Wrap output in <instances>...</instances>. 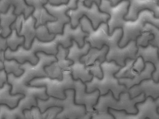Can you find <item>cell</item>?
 <instances>
[{"instance_id": "obj_1", "label": "cell", "mask_w": 159, "mask_h": 119, "mask_svg": "<svg viewBox=\"0 0 159 119\" xmlns=\"http://www.w3.org/2000/svg\"><path fill=\"white\" fill-rule=\"evenodd\" d=\"M83 31L88 33L89 36L84 41L90 44L91 47L101 49L103 46L108 47L106 55V61H115L117 65L123 67L127 59L136 60L138 47L136 41L132 40L124 48L119 46V43L123 35L121 28L115 29L111 36L108 34V26L107 23H102L97 30H94L90 20L84 16L80 21Z\"/></svg>"}, {"instance_id": "obj_2", "label": "cell", "mask_w": 159, "mask_h": 119, "mask_svg": "<svg viewBox=\"0 0 159 119\" xmlns=\"http://www.w3.org/2000/svg\"><path fill=\"white\" fill-rule=\"evenodd\" d=\"M29 85L32 86H46V93L49 96L64 99L65 90L74 89L75 103L84 105L87 114L92 116L95 113L93 107L97 103L100 96L99 90L87 93L85 83L81 79L75 80L73 78L69 69L64 70L63 79H52L48 77L35 78L30 82Z\"/></svg>"}, {"instance_id": "obj_3", "label": "cell", "mask_w": 159, "mask_h": 119, "mask_svg": "<svg viewBox=\"0 0 159 119\" xmlns=\"http://www.w3.org/2000/svg\"><path fill=\"white\" fill-rule=\"evenodd\" d=\"M145 99V96L144 93H141L135 98L131 99L129 93L125 92L121 93L119 99H117L110 90L107 94L99 96L97 103L93 107L96 112L92 116V119H115L109 113L108 108L117 111L124 110L127 114H135L138 112L136 104L144 101Z\"/></svg>"}, {"instance_id": "obj_4", "label": "cell", "mask_w": 159, "mask_h": 119, "mask_svg": "<svg viewBox=\"0 0 159 119\" xmlns=\"http://www.w3.org/2000/svg\"><path fill=\"white\" fill-rule=\"evenodd\" d=\"M11 94L21 93L25 97L20 99L18 106L11 109L5 104H0V118L1 119H25V116L24 111L30 110L33 107H37V98L47 99L49 98L46 93V86H32L24 85L16 89H12Z\"/></svg>"}, {"instance_id": "obj_5", "label": "cell", "mask_w": 159, "mask_h": 119, "mask_svg": "<svg viewBox=\"0 0 159 119\" xmlns=\"http://www.w3.org/2000/svg\"><path fill=\"white\" fill-rule=\"evenodd\" d=\"M100 66L103 76L101 79H99L96 76H93L91 81L84 83L87 93H90L94 90H99L100 95H102L107 94L110 90L115 98L119 99L121 93L127 92L125 85L120 84L117 78L115 76L122 67L117 65L115 61H105Z\"/></svg>"}, {"instance_id": "obj_6", "label": "cell", "mask_w": 159, "mask_h": 119, "mask_svg": "<svg viewBox=\"0 0 159 119\" xmlns=\"http://www.w3.org/2000/svg\"><path fill=\"white\" fill-rule=\"evenodd\" d=\"M65 94L64 99L52 96H49L47 99L37 98V107L39 108L42 113L45 112L51 107H61L62 108V110L57 114L56 119H84L87 115L86 108L84 105L77 104L75 103V90L74 89L65 90Z\"/></svg>"}, {"instance_id": "obj_7", "label": "cell", "mask_w": 159, "mask_h": 119, "mask_svg": "<svg viewBox=\"0 0 159 119\" xmlns=\"http://www.w3.org/2000/svg\"><path fill=\"white\" fill-rule=\"evenodd\" d=\"M36 55L39 59L36 65H32L29 61H26L20 65V68L24 70L22 75L16 77L12 73L7 75V82L12 85V89H16L24 85H29L30 82L35 78L48 77L45 67L57 61L56 56L47 55L43 52H37Z\"/></svg>"}, {"instance_id": "obj_8", "label": "cell", "mask_w": 159, "mask_h": 119, "mask_svg": "<svg viewBox=\"0 0 159 119\" xmlns=\"http://www.w3.org/2000/svg\"><path fill=\"white\" fill-rule=\"evenodd\" d=\"M59 45L55 39L51 42H42L35 38L30 49H26L24 45H21L16 51H13L8 48L4 52L5 60H16L21 65L26 61H29L32 65H36L39 61L37 52H43L55 56L58 52Z\"/></svg>"}, {"instance_id": "obj_9", "label": "cell", "mask_w": 159, "mask_h": 119, "mask_svg": "<svg viewBox=\"0 0 159 119\" xmlns=\"http://www.w3.org/2000/svg\"><path fill=\"white\" fill-rule=\"evenodd\" d=\"M101 1H95L92 3L91 7H87L84 1L78 0L77 8L75 10H70L67 13V15L70 18V24L73 28L80 24V21L84 16L88 19L94 30L102 23H107L110 19V15L100 11L99 7Z\"/></svg>"}, {"instance_id": "obj_10", "label": "cell", "mask_w": 159, "mask_h": 119, "mask_svg": "<svg viewBox=\"0 0 159 119\" xmlns=\"http://www.w3.org/2000/svg\"><path fill=\"white\" fill-rule=\"evenodd\" d=\"M147 23H150L159 28V18H156L153 12L148 10L139 13L135 21H126L122 28L123 35L119 42V47L124 48L130 41H136L141 35L145 24Z\"/></svg>"}, {"instance_id": "obj_11", "label": "cell", "mask_w": 159, "mask_h": 119, "mask_svg": "<svg viewBox=\"0 0 159 119\" xmlns=\"http://www.w3.org/2000/svg\"><path fill=\"white\" fill-rule=\"evenodd\" d=\"M78 2V0H69L68 3L53 6L48 1L44 5L43 7L49 14L56 19L55 21L48 22L46 24L50 33L63 34L65 24L70 22V18L67 15V12L70 10L76 9Z\"/></svg>"}, {"instance_id": "obj_12", "label": "cell", "mask_w": 159, "mask_h": 119, "mask_svg": "<svg viewBox=\"0 0 159 119\" xmlns=\"http://www.w3.org/2000/svg\"><path fill=\"white\" fill-rule=\"evenodd\" d=\"M137 113L127 114L124 110L117 111L108 108V111L115 119H159V98L154 99L150 96L136 104Z\"/></svg>"}, {"instance_id": "obj_13", "label": "cell", "mask_w": 159, "mask_h": 119, "mask_svg": "<svg viewBox=\"0 0 159 119\" xmlns=\"http://www.w3.org/2000/svg\"><path fill=\"white\" fill-rule=\"evenodd\" d=\"M129 6V1H120L117 5L112 7L110 1L102 0L99 7L100 11L110 15L107 22L108 26V34L111 36L115 30L117 28L122 29L126 20L124 17L127 14Z\"/></svg>"}, {"instance_id": "obj_14", "label": "cell", "mask_w": 159, "mask_h": 119, "mask_svg": "<svg viewBox=\"0 0 159 119\" xmlns=\"http://www.w3.org/2000/svg\"><path fill=\"white\" fill-rule=\"evenodd\" d=\"M88 36V33L83 31L80 24L73 28L70 22L65 24L63 34H56L54 39L64 48H69L72 45L73 40L77 42L80 48H82L85 44V38Z\"/></svg>"}, {"instance_id": "obj_15", "label": "cell", "mask_w": 159, "mask_h": 119, "mask_svg": "<svg viewBox=\"0 0 159 119\" xmlns=\"http://www.w3.org/2000/svg\"><path fill=\"white\" fill-rule=\"evenodd\" d=\"M68 53L69 48H64L62 46L59 45L58 52L55 55L57 60V61L45 67V72L48 77L59 80L63 79L64 70H66L73 63V61L66 58Z\"/></svg>"}, {"instance_id": "obj_16", "label": "cell", "mask_w": 159, "mask_h": 119, "mask_svg": "<svg viewBox=\"0 0 159 119\" xmlns=\"http://www.w3.org/2000/svg\"><path fill=\"white\" fill-rule=\"evenodd\" d=\"M148 10L153 13L156 18H159V1H141L131 0L129 1L128 12L124 19L126 21H134L138 19L139 13L142 11Z\"/></svg>"}, {"instance_id": "obj_17", "label": "cell", "mask_w": 159, "mask_h": 119, "mask_svg": "<svg viewBox=\"0 0 159 119\" xmlns=\"http://www.w3.org/2000/svg\"><path fill=\"white\" fill-rule=\"evenodd\" d=\"M127 92L131 99L135 98L141 93H144L145 98L150 96L153 99H157L159 98V82L154 81L152 78L144 79L138 85L130 87Z\"/></svg>"}, {"instance_id": "obj_18", "label": "cell", "mask_w": 159, "mask_h": 119, "mask_svg": "<svg viewBox=\"0 0 159 119\" xmlns=\"http://www.w3.org/2000/svg\"><path fill=\"white\" fill-rule=\"evenodd\" d=\"M136 58L141 57L144 63H151L153 64L154 70L152 74V78L154 81L159 82V48L154 47L150 43L147 47H138V51L136 54Z\"/></svg>"}, {"instance_id": "obj_19", "label": "cell", "mask_w": 159, "mask_h": 119, "mask_svg": "<svg viewBox=\"0 0 159 119\" xmlns=\"http://www.w3.org/2000/svg\"><path fill=\"white\" fill-rule=\"evenodd\" d=\"M48 1L49 0H25L28 6H32L34 8L32 15L36 21L35 25L36 28L40 25H46L48 22L55 21L56 20L54 17L50 15L43 7Z\"/></svg>"}, {"instance_id": "obj_20", "label": "cell", "mask_w": 159, "mask_h": 119, "mask_svg": "<svg viewBox=\"0 0 159 119\" xmlns=\"http://www.w3.org/2000/svg\"><path fill=\"white\" fill-rule=\"evenodd\" d=\"M11 6H14V13L16 16L24 14L25 19L31 16L34 10V7L28 5L25 0H1L0 1V12L6 13Z\"/></svg>"}, {"instance_id": "obj_21", "label": "cell", "mask_w": 159, "mask_h": 119, "mask_svg": "<svg viewBox=\"0 0 159 119\" xmlns=\"http://www.w3.org/2000/svg\"><path fill=\"white\" fill-rule=\"evenodd\" d=\"M36 19L31 15L28 18L24 19L22 24L21 29L19 36H24L25 38L24 47L26 49L30 48L34 38H36L37 30L35 28Z\"/></svg>"}, {"instance_id": "obj_22", "label": "cell", "mask_w": 159, "mask_h": 119, "mask_svg": "<svg viewBox=\"0 0 159 119\" xmlns=\"http://www.w3.org/2000/svg\"><path fill=\"white\" fill-rule=\"evenodd\" d=\"M153 64L151 63H145V68L139 74L134 77H121L118 78L120 84L125 85L127 90L134 85H138L142 81L152 78V73L154 70Z\"/></svg>"}, {"instance_id": "obj_23", "label": "cell", "mask_w": 159, "mask_h": 119, "mask_svg": "<svg viewBox=\"0 0 159 119\" xmlns=\"http://www.w3.org/2000/svg\"><path fill=\"white\" fill-rule=\"evenodd\" d=\"M12 86L8 82L4 83L0 89V104H5L11 109L16 108L20 99L25 97V95L21 93L11 94Z\"/></svg>"}, {"instance_id": "obj_24", "label": "cell", "mask_w": 159, "mask_h": 119, "mask_svg": "<svg viewBox=\"0 0 159 119\" xmlns=\"http://www.w3.org/2000/svg\"><path fill=\"white\" fill-rule=\"evenodd\" d=\"M108 51V47L107 46H103L101 49L91 47L88 53L80 58V61L85 64V68L88 69V68L94 65L95 62L98 60H99L101 64L106 61V55Z\"/></svg>"}, {"instance_id": "obj_25", "label": "cell", "mask_w": 159, "mask_h": 119, "mask_svg": "<svg viewBox=\"0 0 159 119\" xmlns=\"http://www.w3.org/2000/svg\"><path fill=\"white\" fill-rule=\"evenodd\" d=\"M71 60L73 63L67 69L70 70L73 78L75 80L81 79L84 83L91 81L93 78V75L89 70L85 68V64L82 63L80 61V58H74Z\"/></svg>"}, {"instance_id": "obj_26", "label": "cell", "mask_w": 159, "mask_h": 119, "mask_svg": "<svg viewBox=\"0 0 159 119\" xmlns=\"http://www.w3.org/2000/svg\"><path fill=\"white\" fill-rule=\"evenodd\" d=\"M14 6H11L7 13H0V36L3 38H7L12 32L10 27L17 18V16L14 13Z\"/></svg>"}, {"instance_id": "obj_27", "label": "cell", "mask_w": 159, "mask_h": 119, "mask_svg": "<svg viewBox=\"0 0 159 119\" xmlns=\"http://www.w3.org/2000/svg\"><path fill=\"white\" fill-rule=\"evenodd\" d=\"M25 42V37L19 36L16 30H13L11 34L7 38L0 36V50L5 51L9 48L11 51H15L20 46H24Z\"/></svg>"}, {"instance_id": "obj_28", "label": "cell", "mask_w": 159, "mask_h": 119, "mask_svg": "<svg viewBox=\"0 0 159 119\" xmlns=\"http://www.w3.org/2000/svg\"><path fill=\"white\" fill-rule=\"evenodd\" d=\"M4 69L7 74L12 73L16 77H19L22 75L24 70L20 68V64L16 60H5L4 61Z\"/></svg>"}, {"instance_id": "obj_29", "label": "cell", "mask_w": 159, "mask_h": 119, "mask_svg": "<svg viewBox=\"0 0 159 119\" xmlns=\"http://www.w3.org/2000/svg\"><path fill=\"white\" fill-rule=\"evenodd\" d=\"M136 60L127 59L125 60L124 66L121 67L119 71L117 72L115 76L117 78L121 77L132 78L134 77L133 74L132 73V68L134 65Z\"/></svg>"}, {"instance_id": "obj_30", "label": "cell", "mask_w": 159, "mask_h": 119, "mask_svg": "<svg viewBox=\"0 0 159 119\" xmlns=\"http://www.w3.org/2000/svg\"><path fill=\"white\" fill-rule=\"evenodd\" d=\"M36 38L42 42H49L54 39L56 34H51L46 25H40L37 28Z\"/></svg>"}, {"instance_id": "obj_31", "label": "cell", "mask_w": 159, "mask_h": 119, "mask_svg": "<svg viewBox=\"0 0 159 119\" xmlns=\"http://www.w3.org/2000/svg\"><path fill=\"white\" fill-rule=\"evenodd\" d=\"M143 31H148L153 36V39L149 42V43L154 47H159V28L150 23L145 24Z\"/></svg>"}, {"instance_id": "obj_32", "label": "cell", "mask_w": 159, "mask_h": 119, "mask_svg": "<svg viewBox=\"0 0 159 119\" xmlns=\"http://www.w3.org/2000/svg\"><path fill=\"white\" fill-rule=\"evenodd\" d=\"M153 39V36L148 31H143L141 34L136 40V44L137 47H147L149 42Z\"/></svg>"}, {"instance_id": "obj_33", "label": "cell", "mask_w": 159, "mask_h": 119, "mask_svg": "<svg viewBox=\"0 0 159 119\" xmlns=\"http://www.w3.org/2000/svg\"><path fill=\"white\" fill-rule=\"evenodd\" d=\"M24 113L26 119H42V113L38 107H33L30 110H25Z\"/></svg>"}, {"instance_id": "obj_34", "label": "cell", "mask_w": 159, "mask_h": 119, "mask_svg": "<svg viewBox=\"0 0 159 119\" xmlns=\"http://www.w3.org/2000/svg\"><path fill=\"white\" fill-rule=\"evenodd\" d=\"M62 110L61 107H53L48 108L45 112L42 113V119H56L57 114Z\"/></svg>"}, {"instance_id": "obj_35", "label": "cell", "mask_w": 159, "mask_h": 119, "mask_svg": "<svg viewBox=\"0 0 159 119\" xmlns=\"http://www.w3.org/2000/svg\"><path fill=\"white\" fill-rule=\"evenodd\" d=\"M145 63L143 58L141 57H138L135 60L134 65L132 68V74L134 77L139 74L144 69Z\"/></svg>"}, {"instance_id": "obj_36", "label": "cell", "mask_w": 159, "mask_h": 119, "mask_svg": "<svg viewBox=\"0 0 159 119\" xmlns=\"http://www.w3.org/2000/svg\"><path fill=\"white\" fill-rule=\"evenodd\" d=\"M25 18L24 14H21L19 16H17V18H16V21L11 25V27H10L11 30H16L18 34H19L21 31V29L22 21H23L24 19Z\"/></svg>"}, {"instance_id": "obj_37", "label": "cell", "mask_w": 159, "mask_h": 119, "mask_svg": "<svg viewBox=\"0 0 159 119\" xmlns=\"http://www.w3.org/2000/svg\"><path fill=\"white\" fill-rule=\"evenodd\" d=\"M7 73L6 72L5 69H3L0 70V87L1 88L3 87L4 84L7 83L8 81V77H7Z\"/></svg>"}, {"instance_id": "obj_38", "label": "cell", "mask_w": 159, "mask_h": 119, "mask_svg": "<svg viewBox=\"0 0 159 119\" xmlns=\"http://www.w3.org/2000/svg\"><path fill=\"white\" fill-rule=\"evenodd\" d=\"M69 0H49V3L53 6H60L68 3Z\"/></svg>"}, {"instance_id": "obj_39", "label": "cell", "mask_w": 159, "mask_h": 119, "mask_svg": "<svg viewBox=\"0 0 159 119\" xmlns=\"http://www.w3.org/2000/svg\"><path fill=\"white\" fill-rule=\"evenodd\" d=\"M94 1H88V0H86V1H84V4H85V6H87V7H91V6L92 5V3H93L94 2Z\"/></svg>"}, {"instance_id": "obj_40", "label": "cell", "mask_w": 159, "mask_h": 119, "mask_svg": "<svg viewBox=\"0 0 159 119\" xmlns=\"http://www.w3.org/2000/svg\"><path fill=\"white\" fill-rule=\"evenodd\" d=\"M120 1H117V0H110V2H111V5L112 7H115V6H117L118 4L119 3Z\"/></svg>"}, {"instance_id": "obj_41", "label": "cell", "mask_w": 159, "mask_h": 119, "mask_svg": "<svg viewBox=\"0 0 159 119\" xmlns=\"http://www.w3.org/2000/svg\"><path fill=\"white\" fill-rule=\"evenodd\" d=\"M4 52L3 51H1V56H0V60L4 62L5 60V55H4Z\"/></svg>"}, {"instance_id": "obj_42", "label": "cell", "mask_w": 159, "mask_h": 119, "mask_svg": "<svg viewBox=\"0 0 159 119\" xmlns=\"http://www.w3.org/2000/svg\"><path fill=\"white\" fill-rule=\"evenodd\" d=\"M3 69H4V63L1 60H0V70H2Z\"/></svg>"}]
</instances>
